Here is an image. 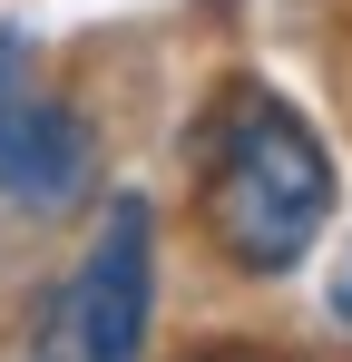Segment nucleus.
<instances>
[{"mask_svg": "<svg viewBox=\"0 0 352 362\" xmlns=\"http://www.w3.org/2000/svg\"><path fill=\"white\" fill-rule=\"evenodd\" d=\"M196 216L235 274H293L333 226V157L284 98L245 88L196 137Z\"/></svg>", "mask_w": 352, "mask_h": 362, "instance_id": "1", "label": "nucleus"}, {"mask_svg": "<svg viewBox=\"0 0 352 362\" xmlns=\"http://www.w3.org/2000/svg\"><path fill=\"white\" fill-rule=\"evenodd\" d=\"M147 303H157V206L108 196V216L78 255V274L59 284L40 343L69 362H137L147 353Z\"/></svg>", "mask_w": 352, "mask_h": 362, "instance_id": "2", "label": "nucleus"}, {"mask_svg": "<svg viewBox=\"0 0 352 362\" xmlns=\"http://www.w3.org/2000/svg\"><path fill=\"white\" fill-rule=\"evenodd\" d=\"M88 186H98V137H88V118L40 88L30 40L0 30V196L30 206V216H59V206H78Z\"/></svg>", "mask_w": 352, "mask_h": 362, "instance_id": "3", "label": "nucleus"}, {"mask_svg": "<svg viewBox=\"0 0 352 362\" xmlns=\"http://www.w3.org/2000/svg\"><path fill=\"white\" fill-rule=\"evenodd\" d=\"M333 323H352V255L333 264Z\"/></svg>", "mask_w": 352, "mask_h": 362, "instance_id": "4", "label": "nucleus"}, {"mask_svg": "<svg viewBox=\"0 0 352 362\" xmlns=\"http://www.w3.org/2000/svg\"><path fill=\"white\" fill-rule=\"evenodd\" d=\"M196 362H274V353H245V343H216V353H196Z\"/></svg>", "mask_w": 352, "mask_h": 362, "instance_id": "5", "label": "nucleus"}, {"mask_svg": "<svg viewBox=\"0 0 352 362\" xmlns=\"http://www.w3.org/2000/svg\"><path fill=\"white\" fill-rule=\"evenodd\" d=\"M30 362H59V353H30Z\"/></svg>", "mask_w": 352, "mask_h": 362, "instance_id": "6", "label": "nucleus"}]
</instances>
